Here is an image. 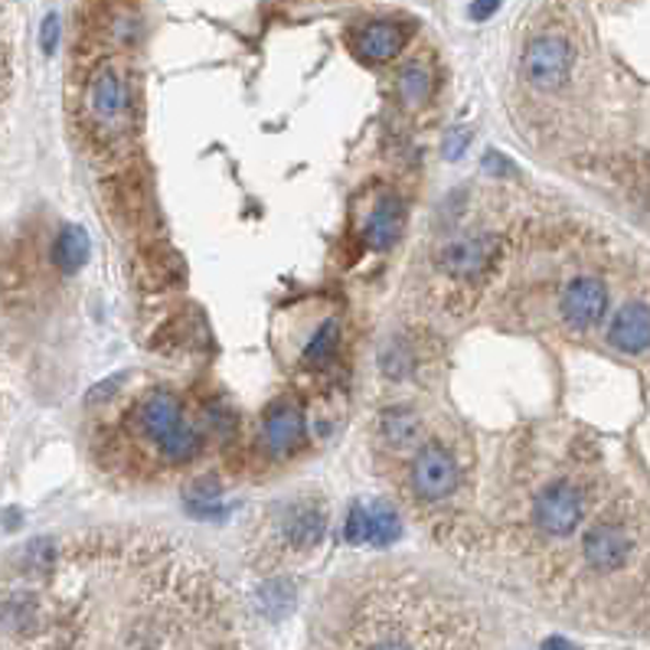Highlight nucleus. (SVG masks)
<instances>
[{
	"mask_svg": "<svg viewBox=\"0 0 650 650\" xmlns=\"http://www.w3.org/2000/svg\"><path fill=\"white\" fill-rule=\"evenodd\" d=\"M190 514L200 520H223L226 517V504H223V491L216 481H197L193 494L187 497Z\"/></svg>",
	"mask_w": 650,
	"mask_h": 650,
	"instance_id": "obj_19",
	"label": "nucleus"
},
{
	"mask_svg": "<svg viewBox=\"0 0 650 650\" xmlns=\"http://www.w3.org/2000/svg\"><path fill=\"white\" fill-rule=\"evenodd\" d=\"M585 520V491L572 481H552L533 504V523L546 536H569Z\"/></svg>",
	"mask_w": 650,
	"mask_h": 650,
	"instance_id": "obj_5",
	"label": "nucleus"
},
{
	"mask_svg": "<svg viewBox=\"0 0 650 650\" xmlns=\"http://www.w3.org/2000/svg\"><path fill=\"white\" fill-rule=\"evenodd\" d=\"M468 144H471V134L468 131H451L448 141H445V157L448 160H458L468 150Z\"/></svg>",
	"mask_w": 650,
	"mask_h": 650,
	"instance_id": "obj_24",
	"label": "nucleus"
},
{
	"mask_svg": "<svg viewBox=\"0 0 650 650\" xmlns=\"http://www.w3.org/2000/svg\"><path fill=\"white\" fill-rule=\"evenodd\" d=\"M259 608L268 618H284L294 608V585L288 579H268L259 589Z\"/></svg>",
	"mask_w": 650,
	"mask_h": 650,
	"instance_id": "obj_20",
	"label": "nucleus"
},
{
	"mask_svg": "<svg viewBox=\"0 0 650 650\" xmlns=\"http://www.w3.org/2000/svg\"><path fill=\"white\" fill-rule=\"evenodd\" d=\"M92 256V243H89V233L82 226H66L56 239V249H53V259L56 265L66 271V274H76L86 261Z\"/></svg>",
	"mask_w": 650,
	"mask_h": 650,
	"instance_id": "obj_17",
	"label": "nucleus"
},
{
	"mask_svg": "<svg viewBox=\"0 0 650 650\" xmlns=\"http://www.w3.org/2000/svg\"><path fill=\"white\" fill-rule=\"evenodd\" d=\"M608 344L621 354H645L650 350V307L641 301L625 304L608 327Z\"/></svg>",
	"mask_w": 650,
	"mask_h": 650,
	"instance_id": "obj_13",
	"label": "nucleus"
},
{
	"mask_svg": "<svg viewBox=\"0 0 650 650\" xmlns=\"http://www.w3.org/2000/svg\"><path fill=\"white\" fill-rule=\"evenodd\" d=\"M261 448L271 458H294L307 448V415L294 399H274L261 415Z\"/></svg>",
	"mask_w": 650,
	"mask_h": 650,
	"instance_id": "obj_6",
	"label": "nucleus"
},
{
	"mask_svg": "<svg viewBox=\"0 0 650 650\" xmlns=\"http://www.w3.org/2000/svg\"><path fill=\"white\" fill-rule=\"evenodd\" d=\"M497 253H501V239L497 236H491V233H471V236L451 239L438 253V265H441L445 274H451L458 281H468V278L484 274L497 261Z\"/></svg>",
	"mask_w": 650,
	"mask_h": 650,
	"instance_id": "obj_8",
	"label": "nucleus"
},
{
	"mask_svg": "<svg viewBox=\"0 0 650 650\" xmlns=\"http://www.w3.org/2000/svg\"><path fill=\"white\" fill-rule=\"evenodd\" d=\"M432 92H435V76H432V69L425 63H408L399 72V99H402L405 109L415 112V109L428 105Z\"/></svg>",
	"mask_w": 650,
	"mask_h": 650,
	"instance_id": "obj_16",
	"label": "nucleus"
},
{
	"mask_svg": "<svg viewBox=\"0 0 650 650\" xmlns=\"http://www.w3.org/2000/svg\"><path fill=\"white\" fill-rule=\"evenodd\" d=\"M327 511L324 504L317 501H304V497H294L288 501L281 511H278V520H274V529H278V539L291 549V552H314L324 536H327Z\"/></svg>",
	"mask_w": 650,
	"mask_h": 650,
	"instance_id": "obj_7",
	"label": "nucleus"
},
{
	"mask_svg": "<svg viewBox=\"0 0 650 650\" xmlns=\"http://www.w3.org/2000/svg\"><path fill=\"white\" fill-rule=\"evenodd\" d=\"M405 43H408V30L395 20H370L350 40L354 53L363 63H390L405 49Z\"/></svg>",
	"mask_w": 650,
	"mask_h": 650,
	"instance_id": "obj_11",
	"label": "nucleus"
},
{
	"mask_svg": "<svg viewBox=\"0 0 650 650\" xmlns=\"http://www.w3.org/2000/svg\"><path fill=\"white\" fill-rule=\"evenodd\" d=\"M131 432L167 464H190L203 451V435L183 408L180 395L154 390L137 395L128 412Z\"/></svg>",
	"mask_w": 650,
	"mask_h": 650,
	"instance_id": "obj_1",
	"label": "nucleus"
},
{
	"mask_svg": "<svg viewBox=\"0 0 650 650\" xmlns=\"http://www.w3.org/2000/svg\"><path fill=\"white\" fill-rule=\"evenodd\" d=\"M484 170H491V173H514V167L504 164V157H501L497 150H491V154L484 157Z\"/></svg>",
	"mask_w": 650,
	"mask_h": 650,
	"instance_id": "obj_26",
	"label": "nucleus"
},
{
	"mask_svg": "<svg viewBox=\"0 0 650 650\" xmlns=\"http://www.w3.org/2000/svg\"><path fill=\"white\" fill-rule=\"evenodd\" d=\"M363 517H367V546L390 549L392 542L402 536V520L395 507L386 501H363Z\"/></svg>",
	"mask_w": 650,
	"mask_h": 650,
	"instance_id": "obj_15",
	"label": "nucleus"
},
{
	"mask_svg": "<svg viewBox=\"0 0 650 650\" xmlns=\"http://www.w3.org/2000/svg\"><path fill=\"white\" fill-rule=\"evenodd\" d=\"M347 542L350 546H367V517H363V501H357L347 514Z\"/></svg>",
	"mask_w": 650,
	"mask_h": 650,
	"instance_id": "obj_22",
	"label": "nucleus"
},
{
	"mask_svg": "<svg viewBox=\"0 0 650 650\" xmlns=\"http://www.w3.org/2000/svg\"><path fill=\"white\" fill-rule=\"evenodd\" d=\"M582 556L602 575L618 572L635 556V536L621 523H595L582 539Z\"/></svg>",
	"mask_w": 650,
	"mask_h": 650,
	"instance_id": "obj_9",
	"label": "nucleus"
},
{
	"mask_svg": "<svg viewBox=\"0 0 650 650\" xmlns=\"http://www.w3.org/2000/svg\"><path fill=\"white\" fill-rule=\"evenodd\" d=\"M402 233H405V203L399 193H383L363 223V243L370 249H392L402 239Z\"/></svg>",
	"mask_w": 650,
	"mask_h": 650,
	"instance_id": "obj_12",
	"label": "nucleus"
},
{
	"mask_svg": "<svg viewBox=\"0 0 650 650\" xmlns=\"http://www.w3.org/2000/svg\"><path fill=\"white\" fill-rule=\"evenodd\" d=\"M86 112L99 131L122 134L131 119V89L119 69L105 66L92 76L86 89Z\"/></svg>",
	"mask_w": 650,
	"mask_h": 650,
	"instance_id": "obj_4",
	"label": "nucleus"
},
{
	"mask_svg": "<svg viewBox=\"0 0 650 650\" xmlns=\"http://www.w3.org/2000/svg\"><path fill=\"white\" fill-rule=\"evenodd\" d=\"M408 484L422 504L435 507V504H445L458 494L461 468L441 441H422L412 455V464H408Z\"/></svg>",
	"mask_w": 650,
	"mask_h": 650,
	"instance_id": "obj_2",
	"label": "nucleus"
},
{
	"mask_svg": "<svg viewBox=\"0 0 650 650\" xmlns=\"http://www.w3.org/2000/svg\"><path fill=\"white\" fill-rule=\"evenodd\" d=\"M337 340H340V327H337V321H334V317H327V321L314 330L311 344L304 347L301 363H304V367H311V370L327 367V363L334 360V354H337Z\"/></svg>",
	"mask_w": 650,
	"mask_h": 650,
	"instance_id": "obj_18",
	"label": "nucleus"
},
{
	"mask_svg": "<svg viewBox=\"0 0 650 650\" xmlns=\"http://www.w3.org/2000/svg\"><path fill=\"white\" fill-rule=\"evenodd\" d=\"M523 72L526 82L539 92H556L565 86L572 72V46L559 33L533 36L523 49Z\"/></svg>",
	"mask_w": 650,
	"mask_h": 650,
	"instance_id": "obj_3",
	"label": "nucleus"
},
{
	"mask_svg": "<svg viewBox=\"0 0 650 650\" xmlns=\"http://www.w3.org/2000/svg\"><path fill=\"white\" fill-rule=\"evenodd\" d=\"M497 7H501V0H474L471 3V20H488V16H494L497 13Z\"/></svg>",
	"mask_w": 650,
	"mask_h": 650,
	"instance_id": "obj_25",
	"label": "nucleus"
},
{
	"mask_svg": "<svg viewBox=\"0 0 650 650\" xmlns=\"http://www.w3.org/2000/svg\"><path fill=\"white\" fill-rule=\"evenodd\" d=\"M380 435L383 441L390 445L392 451H405V448H415L418 438H422V422L412 408L405 405H392L380 415Z\"/></svg>",
	"mask_w": 650,
	"mask_h": 650,
	"instance_id": "obj_14",
	"label": "nucleus"
},
{
	"mask_svg": "<svg viewBox=\"0 0 650 650\" xmlns=\"http://www.w3.org/2000/svg\"><path fill=\"white\" fill-rule=\"evenodd\" d=\"M40 46H43V53H46V56H53V53H56V46H59V16H56V13H49V16L43 20Z\"/></svg>",
	"mask_w": 650,
	"mask_h": 650,
	"instance_id": "obj_23",
	"label": "nucleus"
},
{
	"mask_svg": "<svg viewBox=\"0 0 650 650\" xmlns=\"http://www.w3.org/2000/svg\"><path fill=\"white\" fill-rule=\"evenodd\" d=\"M415 357H412V347H405L402 340H392L386 347V354H380V370L390 377V380H408L415 370Z\"/></svg>",
	"mask_w": 650,
	"mask_h": 650,
	"instance_id": "obj_21",
	"label": "nucleus"
},
{
	"mask_svg": "<svg viewBox=\"0 0 650 650\" xmlns=\"http://www.w3.org/2000/svg\"><path fill=\"white\" fill-rule=\"evenodd\" d=\"M559 311H562L565 324L575 327V330L595 327L608 314V288H605V281H598L592 274L572 278L565 284L562 298H559Z\"/></svg>",
	"mask_w": 650,
	"mask_h": 650,
	"instance_id": "obj_10",
	"label": "nucleus"
}]
</instances>
